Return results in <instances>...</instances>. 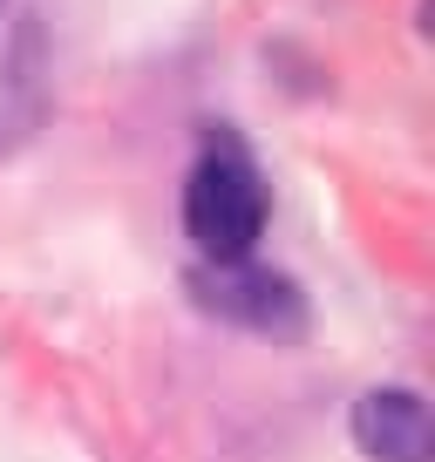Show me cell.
Masks as SVG:
<instances>
[{
	"instance_id": "obj_3",
	"label": "cell",
	"mask_w": 435,
	"mask_h": 462,
	"mask_svg": "<svg viewBox=\"0 0 435 462\" xmlns=\"http://www.w3.org/2000/svg\"><path fill=\"white\" fill-rule=\"evenodd\" d=\"M354 442L367 462H435V421L415 388H367L354 402Z\"/></svg>"
},
{
	"instance_id": "obj_2",
	"label": "cell",
	"mask_w": 435,
	"mask_h": 462,
	"mask_svg": "<svg viewBox=\"0 0 435 462\" xmlns=\"http://www.w3.org/2000/svg\"><path fill=\"white\" fill-rule=\"evenodd\" d=\"M190 292H198L204 313L232 319L245 333H265V340H300L306 333V300L286 273H265V265L238 259V265H198L190 273Z\"/></svg>"
},
{
	"instance_id": "obj_1",
	"label": "cell",
	"mask_w": 435,
	"mask_h": 462,
	"mask_svg": "<svg viewBox=\"0 0 435 462\" xmlns=\"http://www.w3.org/2000/svg\"><path fill=\"white\" fill-rule=\"evenodd\" d=\"M184 231L204 265H238L265 238V184L259 163L232 143H211L184 177Z\"/></svg>"
}]
</instances>
